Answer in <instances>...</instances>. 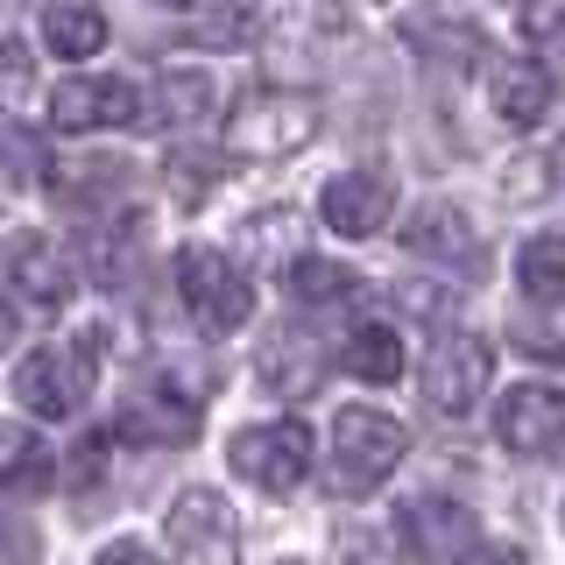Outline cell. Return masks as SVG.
<instances>
[{"label":"cell","mask_w":565,"mask_h":565,"mask_svg":"<svg viewBox=\"0 0 565 565\" xmlns=\"http://www.w3.org/2000/svg\"><path fill=\"white\" fill-rule=\"evenodd\" d=\"M177 297H184L191 326L212 332V340H226V332H241L255 318V282H247V269L226 247H205V241H191L177 255Z\"/></svg>","instance_id":"cell-1"},{"label":"cell","mask_w":565,"mask_h":565,"mask_svg":"<svg viewBox=\"0 0 565 565\" xmlns=\"http://www.w3.org/2000/svg\"><path fill=\"white\" fill-rule=\"evenodd\" d=\"M403 452H411V438L388 411H367V403L340 411L332 417V494H347V502L375 494L403 467Z\"/></svg>","instance_id":"cell-2"},{"label":"cell","mask_w":565,"mask_h":565,"mask_svg":"<svg viewBox=\"0 0 565 565\" xmlns=\"http://www.w3.org/2000/svg\"><path fill=\"white\" fill-rule=\"evenodd\" d=\"M93 347L99 332H85L78 347H35L22 367H14V396H22V411L64 424L85 411V396H93Z\"/></svg>","instance_id":"cell-3"},{"label":"cell","mask_w":565,"mask_h":565,"mask_svg":"<svg viewBox=\"0 0 565 565\" xmlns=\"http://www.w3.org/2000/svg\"><path fill=\"white\" fill-rule=\"evenodd\" d=\"M226 459H234V473H241L247 488L297 494V488H305V473H311V424H297V417L247 424V431H234Z\"/></svg>","instance_id":"cell-4"},{"label":"cell","mask_w":565,"mask_h":565,"mask_svg":"<svg viewBox=\"0 0 565 565\" xmlns=\"http://www.w3.org/2000/svg\"><path fill=\"white\" fill-rule=\"evenodd\" d=\"M318 135V99L311 93H247L234 106V120H226V141H234V156H297L305 141Z\"/></svg>","instance_id":"cell-5"},{"label":"cell","mask_w":565,"mask_h":565,"mask_svg":"<svg viewBox=\"0 0 565 565\" xmlns=\"http://www.w3.org/2000/svg\"><path fill=\"white\" fill-rule=\"evenodd\" d=\"M163 537H170L177 565H241L234 509H226V494H212V488H184V494H177Z\"/></svg>","instance_id":"cell-6"},{"label":"cell","mask_w":565,"mask_h":565,"mask_svg":"<svg viewBox=\"0 0 565 565\" xmlns=\"http://www.w3.org/2000/svg\"><path fill=\"white\" fill-rule=\"evenodd\" d=\"M494 382V353L488 340H473V332H446V340L431 347V361H424V403H431L438 417H467L473 403L488 396Z\"/></svg>","instance_id":"cell-7"},{"label":"cell","mask_w":565,"mask_h":565,"mask_svg":"<svg viewBox=\"0 0 565 565\" xmlns=\"http://www.w3.org/2000/svg\"><path fill=\"white\" fill-rule=\"evenodd\" d=\"M396 537L411 565H467L481 552V530H473V509H459L452 494H424L396 516Z\"/></svg>","instance_id":"cell-8"},{"label":"cell","mask_w":565,"mask_h":565,"mask_svg":"<svg viewBox=\"0 0 565 565\" xmlns=\"http://www.w3.org/2000/svg\"><path fill=\"white\" fill-rule=\"evenodd\" d=\"M396 35L417 50L424 64H438V71H467V64L488 57L481 22H473L467 8H452V0H417L411 14H396Z\"/></svg>","instance_id":"cell-9"},{"label":"cell","mask_w":565,"mask_h":565,"mask_svg":"<svg viewBox=\"0 0 565 565\" xmlns=\"http://www.w3.org/2000/svg\"><path fill=\"white\" fill-rule=\"evenodd\" d=\"M494 438L516 459H552L565 446V396L552 382H516L494 403Z\"/></svg>","instance_id":"cell-10"},{"label":"cell","mask_w":565,"mask_h":565,"mask_svg":"<svg viewBox=\"0 0 565 565\" xmlns=\"http://www.w3.org/2000/svg\"><path fill=\"white\" fill-rule=\"evenodd\" d=\"M403 247H411L417 262H438L446 276H488V247H481V234H473V220L459 205H446V199L411 212Z\"/></svg>","instance_id":"cell-11"},{"label":"cell","mask_w":565,"mask_h":565,"mask_svg":"<svg viewBox=\"0 0 565 565\" xmlns=\"http://www.w3.org/2000/svg\"><path fill=\"white\" fill-rule=\"evenodd\" d=\"M8 282H14V297H29L35 311H64L71 297H78L71 255L50 234H35V226H22V234L8 241Z\"/></svg>","instance_id":"cell-12"},{"label":"cell","mask_w":565,"mask_h":565,"mask_svg":"<svg viewBox=\"0 0 565 565\" xmlns=\"http://www.w3.org/2000/svg\"><path fill=\"white\" fill-rule=\"evenodd\" d=\"M318 212H326L332 234L367 241V234H382V226L396 220V184H388L382 170H340L326 184V199H318Z\"/></svg>","instance_id":"cell-13"},{"label":"cell","mask_w":565,"mask_h":565,"mask_svg":"<svg viewBox=\"0 0 565 565\" xmlns=\"http://www.w3.org/2000/svg\"><path fill=\"white\" fill-rule=\"evenodd\" d=\"M141 114V93L128 78H64L50 93V120L64 135H93V128H128Z\"/></svg>","instance_id":"cell-14"},{"label":"cell","mask_w":565,"mask_h":565,"mask_svg":"<svg viewBox=\"0 0 565 565\" xmlns=\"http://www.w3.org/2000/svg\"><path fill=\"white\" fill-rule=\"evenodd\" d=\"M43 50L64 64H85L106 50V14L85 8V0H50L43 8Z\"/></svg>","instance_id":"cell-15"},{"label":"cell","mask_w":565,"mask_h":565,"mask_svg":"<svg viewBox=\"0 0 565 565\" xmlns=\"http://www.w3.org/2000/svg\"><path fill=\"white\" fill-rule=\"evenodd\" d=\"M50 481H57V452L43 446V431L0 424V488L8 494H43Z\"/></svg>","instance_id":"cell-16"},{"label":"cell","mask_w":565,"mask_h":565,"mask_svg":"<svg viewBox=\"0 0 565 565\" xmlns=\"http://www.w3.org/2000/svg\"><path fill=\"white\" fill-rule=\"evenodd\" d=\"M552 71H537V64H502L494 71V85H488V99H494V114L509 120V128H537L544 114H552Z\"/></svg>","instance_id":"cell-17"},{"label":"cell","mask_w":565,"mask_h":565,"mask_svg":"<svg viewBox=\"0 0 565 565\" xmlns=\"http://www.w3.org/2000/svg\"><path fill=\"white\" fill-rule=\"evenodd\" d=\"M149 106H156L163 128H199L212 106H220V85H212V71H163Z\"/></svg>","instance_id":"cell-18"},{"label":"cell","mask_w":565,"mask_h":565,"mask_svg":"<svg viewBox=\"0 0 565 565\" xmlns=\"http://www.w3.org/2000/svg\"><path fill=\"white\" fill-rule=\"evenodd\" d=\"M367 282L347 269V262H318V255H297L290 262V297L297 305H311V311H340V305H353Z\"/></svg>","instance_id":"cell-19"},{"label":"cell","mask_w":565,"mask_h":565,"mask_svg":"<svg viewBox=\"0 0 565 565\" xmlns=\"http://www.w3.org/2000/svg\"><path fill=\"white\" fill-rule=\"evenodd\" d=\"M318 375H326V361H318V347L297 340V332H276V340L262 347V382H269L276 396H311Z\"/></svg>","instance_id":"cell-20"},{"label":"cell","mask_w":565,"mask_h":565,"mask_svg":"<svg viewBox=\"0 0 565 565\" xmlns=\"http://www.w3.org/2000/svg\"><path fill=\"white\" fill-rule=\"evenodd\" d=\"M120 438H135V446H191L199 438V411L191 403H128L120 411Z\"/></svg>","instance_id":"cell-21"},{"label":"cell","mask_w":565,"mask_h":565,"mask_svg":"<svg viewBox=\"0 0 565 565\" xmlns=\"http://www.w3.org/2000/svg\"><path fill=\"white\" fill-rule=\"evenodd\" d=\"M191 43H205V50H247L262 35V14L247 8V0H191Z\"/></svg>","instance_id":"cell-22"},{"label":"cell","mask_w":565,"mask_h":565,"mask_svg":"<svg viewBox=\"0 0 565 565\" xmlns=\"http://www.w3.org/2000/svg\"><path fill=\"white\" fill-rule=\"evenodd\" d=\"M347 367L361 382H396L403 375V332L396 326H353L347 332Z\"/></svg>","instance_id":"cell-23"},{"label":"cell","mask_w":565,"mask_h":565,"mask_svg":"<svg viewBox=\"0 0 565 565\" xmlns=\"http://www.w3.org/2000/svg\"><path fill=\"white\" fill-rule=\"evenodd\" d=\"M516 282H523V297H565V234H530L516 247Z\"/></svg>","instance_id":"cell-24"},{"label":"cell","mask_w":565,"mask_h":565,"mask_svg":"<svg viewBox=\"0 0 565 565\" xmlns=\"http://www.w3.org/2000/svg\"><path fill=\"white\" fill-rule=\"evenodd\" d=\"M50 177V149L43 135L14 128V120H0V191H35Z\"/></svg>","instance_id":"cell-25"},{"label":"cell","mask_w":565,"mask_h":565,"mask_svg":"<svg viewBox=\"0 0 565 565\" xmlns=\"http://www.w3.org/2000/svg\"><path fill=\"white\" fill-rule=\"evenodd\" d=\"M241 241L255 247V255H269V262H282V269H290L297 262V241H305V220H297V212H255V220L241 226Z\"/></svg>","instance_id":"cell-26"},{"label":"cell","mask_w":565,"mask_h":565,"mask_svg":"<svg viewBox=\"0 0 565 565\" xmlns=\"http://www.w3.org/2000/svg\"><path fill=\"white\" fill-rule=\"evenodd\" d=\"M220 156H205V149H177L170 163H163V177H170V199L177 205H205L212 199V184H220Z\"/></svg>","instance_id":"cell-27"},{"label":"cell","mask_w":565,"mask_h":565,"mask_svg":"<svg viewBox=\"0 0 565 565\" xmlns=\"http://www.w3.org/2000/svg\"><path fill=\"white\" fill-rule=\"evenodd\" d=\"M64 177V199H114L120 184H128V163H120V156H78V163H64L57 170Z\"/></svg>","instance_id":"cell-28"},{"label":"cell","mask_w":565,"mask_h":565,"mask_svg":"<svg viewBox=\"0 0 565 565\" xmlns=\"http://www.w3.org/2000/svg\"><path fill=\"white\" fill-rule=\"evenodd\" d=\"M523 35H530L537 57H565V0H530Z\"/></svg>","instance_id":"cell-29"},{"label":"cell","mask_w":565,"mask_h":565,"mask_svg":"<svg viewBox=\"0 0 565 565\" xmlns=\"http://www.w3.org/2000/svg\"><path fill=\"white\" fill-rule=\"evenodd\" d=\"M0 93L29 99V57H22V43H0Z\"/></svg>","instance_id":"cell-30"},{"label":"cell","mask_w":565,"mask_h":565,"mask_svg":"<svg viewBox=\"0 0 565 565\" xmlns=\"http://www.w3.org/2000/svg\"><path fill=\"white\" fill-rule=\"evenodd\" d=\"M0 565H35V537L14 516H0Z\"/></svg>","instance_id":"cell-31"},{"label":"cell","mask_w":565,"mask_h":565,"mask_svg":"<svg viewBox=\"0 0 565 565\" xmlns=\"http://www.w3.org/2000/svg\"><path fill=\"white\" fill-rule=\"evenodd\" d=\"M93 565H156V552H149L141 537H114V544H99Z\"/></svg>","instance_id":"cell-32"},{"label":"cell","mask_w":565,"mask_h":565,"mask_svg":"<svg viewBox=\"0 0 565 565\" xmlns=\"http://www.w3.org/2000/svg\"><path fill=\"white\" fill-rule=\"evenodd\" d=\"M509 199H544V163L509 170Z\"/></svg>","instance_id":"cell-33"},{"label":"cell","mask_w":565,"mask_h":565,"mask_svg":"<svg viewBox=\"0 0 565 565\" xmlns=\"http://www.w3.org/2000/svg\"><path fill=\"white\" fill-rule=\"evenodd\" d=\"M403 297H411V311H417V318H446V305H438L446 290H403Z\"/></svg>","instance_id":"cell-34"},{"label":"cell","mask_w":565,"mask_h":565,"mask_svg":"<svg viewBox=\"0 0 565 565\" xmlns=\"http://www.w3.org/2000/svg\"><path fill=\"white\" fill-rule=\"evenodd\" d=\"M14 332H22V318H14V305H8V297H0V353L14 347Z\"/></svg>","instance_id":"cell-35"},{"label":"cell","mask_w":565,"mask_h":565,"mask_svg":"<svg viewBox=\"0 0 565 565\" xmlns=\"http://www.w3.org/2000/svg\"><path fill=\"white\" fill-rule=\"evenodd\" d=\"M156 8H191V0H156Z\"/></svg>","instance_id":"cell-36"},{"label":"cell","mask_w":565,"mask_h":565,"mask_svg":"<svg viewBox=\"0 0 565 565\" xmlns=\"http://www.w3.org/2000/svg\"><path fill=\"white\" fill-rule=\"evenodd\" d=\"M282 565H297V558H282Z\"/></svg>","instance_id":"cell-37"},{"label":"cell","mask_w":565,"mask_h":565,"mask_svg":"<svg viewBox=\"0 0 565 565\" xmlns=\"http://www.w3.org/2000/svg\"><path fill=\"white\" fill-rule=\"evenodd\" d=\"M558 530H565V523H558Z\"/></svg>","instance_id":"cell-38"}]
</instances>
